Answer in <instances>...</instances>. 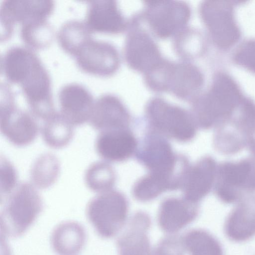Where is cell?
<instances>
[{
  "instance_id": "1",
  "label": "cell",
  "mask_w": 255,
  "mask_h": 255,
  "mask_svg": "<svg viewBox=\"0 0 255 255\" xmlns=\"http://www.w3.org/2000/svg\"><path fill=\"white\" fill-rule=\"evenodd\" d=\"M244 97L230 75L217 73L209 91L194 103L192 115L197 127L215 128L232 116Z\"/></svg>"
},
{
  "instance_id": "2",
  "label": "cell",
  "mask_w": 255,
  "mask_h": 255,
  "mask_svg": "<svg viewBox=\"0 0 255 255\" xmlns=\"http://www.w3.org/2000/svg\"><path fill=\"white\" fill-rule=\"evenodd\" d=\"M0 211L1 235L18 238L23 235L43 209L42 199L33 185L26 182L17 184L6 197Z\"/></svg>"
},
{
  "instance_id": "3",
  "label": "cell",
  "mask_w": 255,
  "mask_h": 255,
  "mask_svg": "<svg viewBox=\"0 0 255 255\" xmlns=\"http://www.w3.org/2000/svg\"><path fill=\"white\" fill-rule=\"evenodd\" d=\"M135 157L148 173L169 180L176 189L181 188L190 166L185 157L174 153L162 135L150 130L137 148Z\"/></svg>"
},
{
  "instance_id": "4",
  "label": "cell",
  "mask_w": 255,
  "mask_h": 255,
  "mask_svg": "<svg viewBox=\"0 0 255 255\" xmlns=\"http://www.w3.org/2000/svg\"><path fill=\"white\" fill-rule=\"evenodd\" d=\"M213 145L219 153L235 154L247 145L255 131V102L246 97L229 119L215 128Z\"/></svg>"
},
{
  "instance_id": "5",
  "label": "cell",
  "mask_w": 255,
  "mask_h": 255,
  "mask_svg": "<svg viewBox=\"0 0 255 255\" xmlns=\"http://www.w3.org/2000/svg\"><path fill=\"white\" fill-rule=\"evenodd\" d=\"M213 189L218 198L228 204L252 195L255 192V159L246 157L218 164Z\"/></svg>"
},
{
  "instance_id": "6",
  "label": "cell",
  "mask_w": 255,
  "mask_h": 255,
  "mask_svg": "<svg viewBox=\"0 0 255 255\" xmlns=\"http://www.w3.org/2000/svg\"><path fill=\"white\" fill-rule=\"evenodd\" d=\"M145 112L150 131L181 142L190 141L196 135L197 126L193 115L180 107L155 98L147 104Z\"/></svg>"
},
{
  "instance_id": "7",
  "label": "cell",
  "mask_w": 255,
  "mask_h": 255,
  "mask_svg": "<svg viewBox=\"0 0 255 255\" xmlns=\"http://www.w3.org/2000/svg\"><path fill=\"white\" fill-rule=\"evenodd\" d=\"M128 209V202L124 194L111 190L93 198L88 203L86 214L97 234L109 239L123 227Z\"/></svg>"
},
{
  "instance_id": "8",
  "label": "cell",
  "mask_w": 255,
  "mask_h": 255,
  "mask_svg": "<svg viewBox=\"0 0 255 255\" xmlns=\"http://www.w3.org/2000/svg\"><path fill=\"white\" fill-rule=\"evenodd\" d=\"M146 81L153 90L171 91L178 97L186 99L200 89L203 78L198 69L192 65L164 60L146 76Z\"/></svg>"
},
{
  "instance_id": "9",
  "label": "cell",
  "mask_w": 255,
  "mask_h": 255,
  "mask_svg": "<svg viewBox=\"0 0 255 255\" xmlns=\"http://www.w3.org/2000/svg\"><path fill=\"white\" fill-rule=\"evenodd\" d=\"M0 90L1 133L16 146L31 144L36 138L39 130L35 117L16 106L14 95L7 85L1 84Z\"/></svg>"
},
{
  "instance_id": "10",
  "label": "cell",
  "mask_w": 255,
  "mask_h": 255,
  "mask_svg": "<svg viewBox=\"0 0 255 255\" xmlns=\"http://www.w3.org/2000/svg\"><path fill=\"white\" fill-rule=\"evenodd\" d=\"M200 13L217 47L226 49L239 40L241 31L235 20L231 1H204L201 5Z\"/></svg>"
},
{
  "instance_id": "11",
  "label": "cell",
  "mask_w": 255,
  "mask_h": 255,
  "mask_svg": "<svg viewBox=\"0 0 255 255\" xmlns=\"http://www.w3.org/2000/svg\"><path fill=\"white\" fill-rule=\"evenodd\" d=\"M54 3L49 0H5L0 7L1 41L9 38L16 23L22 25L46 20L53 11Z\"/></svg>"
},
{
  "instance_id": "12",
  "label": "cell",
  "mask_w": 255,
  "mask_h": 255,
  "mask_svg": "<svg viewBox=\"0 0 255 255\" xmlns=\"http://www.w3.org/2000/svg\"><path fill=\"white\" fill-rule=\"evenodd\" d=\"M31 113L45 121L56 111L53 101L51 80L48 73L38 61L19 84Z\"/></svg>"
},
{
  "instance_id": "13",
  "label": "cell",
  "mask_w": 255,
  "mask_h": 255,
  "mask_svg": "<svg viewBox=\"0 0 255 255\" xmlns=\"http://www.w3.org/2000/svg\"><path fill=\"white\" fill-rule=\"evenodd\" d=\"M145 16L154 32L161 38L169 37L188 22L190 10L186 3L177 1H148Z\"/></svg>"
},
{
  "instance_id": "14",
  "label": "cell",
  "mask_w": 255,
  "mask_h": 255,
  "mask_svg": "<svg viewBox=\"0 0 255 255\" xmlns=\"http://www.w3.org/2000/svg\"><path fill=\"white\" fill-rule=\"evenodd\" d=\"M74 57L82 71L100 76L113 75L120 64L118 51L112 44L92 38L81 47Z\"/></svg>"
},
{
  "instance_id": "15",
  "label": "cell",
  "mask_w": 255,
  "mask_h": 255,
  "mask_svg": "<svg viewBox=\"0 0 255 255\" xmlns=\"http://www.w3.org/2000/svg\"><path fill=\"white\" fill-rule=\"evenodd\" d=\"M60 113L73 126L89 121L94 103L91 93L83 86L71 83L63 86L58 94Z\"/></svg>"
},
{
  "instance_id": "16",
  "label": "cell",
  "mask_w": 255,
  "mask_h": 255,
  "mask_svg": "<svg viewBox=\"0 0 255 255\" xmlns=\"http://www.w3.org/2000/svg\"><path fill=\"white\" fill-rule=\"evenodd\" d=\"M125 55L127 63L131 68L145 74L163 60L153 40L140 29L134 30L128 36Z\"/></svg>"
},
{
  "instance_id": "17",
  "label": "cell",
  "mask_w": 255,
  "mask_h": 255,
  "mask_svg": "<svg viewBox=\"0 0 255 255\" xmlns=\"http://www.w3.org/2000/svg\"><path fill=\"white\" fill-rule=\"evenodd\" d=\"M89 122L94 128L102 132L128 129L130 118L128 110L117 97L107 94L95 102Z\"/></svg>"
},
{
  "instance_id": "18",
  "label": "cell",
  "mask_w": 255,
  "mask_h": 255,
  "mask_svg": "<svg viewBox=\"0 0 255 255\" xmlns=\"http://www.w3.org/2000/svg\"><path fill=\"white\" fill-rule=\"evenodd\" d=\"M218 164L212 156L200 158L190 166L182 186L184 198L198 204L214 188Z\"/></svg>"
},
{
  "instance_id": "19",
  "label": "cell",
  "mask_w": 255,
  "mask_h": 255,
  "mask_svg": "<svg viewBox=\"0 0 255 255\" xmlns=\"http://www.w3.org/2000/svg\"><path fill=\"white\" fill-rule=\"evenodd\" d=\"M226 237L235 242H244L255 236V195L238 202L227 217L224 226Z\"/></svg>"
},
{
  "instance_id": "20",
  "label": "cell",
  "mask_w": 255,
  "mask_h": 255,
  "mask_svg": "<svg viewBox=\"0 0 255 255\" xmlns=\"http://www.w3.org/2000/svg\"><path fill=\"white\" fill-rule=\"evenodd\" d=\"M128 129L101 132L95 143L98 154L110 161H123L130 157L137 147V142Z\"/></svg>"
},
{
  "instance_id": "21",
  "label": "cell",
  "mask_w": 255,
  "mask_h": 255,
  "mask_svg": "<svg viewBox=\"0 0 255 255\" xmlns=\"http://www.w3.org/2000/svg\"><path fill=\"white\" fill-rule=\"evenodd\" d=\"M85 22L92 32L115 34L123 31L126 27L116 1L111 0L88 1Z\"/></svg>"
},
{
  "instance_id": "22",
  "label": "cell",
  "mask_w": 255,
  "mask_h": 255,
  "mask_svg": "<svg viewBox=\"0 0 255 255\" xmlns=\"http://www.w3.org/2000/svg\"><path fill=\"white\" fill-rule=\"evenodd\" d=\"M198 213V204L184 198H168L160 206L158 222L163 231L174 234L192 222Z\"/></svg>"
},
{
  "instance_id": "23",
  "label": "cell",
  "mask_w": 255,
  "mask_h": 255,
  "mask_svg": "<svg viewBox=\"0 0 255 255\" xmlns=\"http://www.w3.org/2000/svg\"><path fill=\"white\" fill-rule=\"evenodd\" d=\"M150 225L151 220L147 214H134L117 241L119 255H149L151 251L147 232Z\"/></svg>"
},
{
  "instance_id": "24",
  "label": "cell",
  "mask_w": 255,
  "mask_h": 255,
  "mask_svg": "<svg viewBox=\"0 0 255 255\" xmlns=\"http://www.w3.org/2000/svg\"><path fill=\"white\" fill-rule=\"evenodd\" d=\"M86 232L80 223L73 221L58 224L53 230L50 243L57 255H76L84 247Z\"/></svg>"
},
{
  "instance_id": "25",
  "label": "cell",
  "mask_w": 255,
  "mask_h": 255,
  "mask_svg": "<svg viewBox=\"0 0 255 255\" xmlns=\"http://www.w3.org/2000/svg\"><path fill=\"white\" fill-rule=\"evenodd\" d=\"M39 59L30 49L13 46L8 49L1 58V71L9 82L19 84Z\"/></svg>"
},
{
  "instance_id": "26",
  "label": "cell",
  "mask_w": 255,
  "mask_h": 255,
  "mask_svg": "<svg viewBox=\"0 0 255 255\" xmlns=\"http://www.w3.org/2000/svg\"><path fill=\"white\" fill-rule=\"evenodd\" d=\"M74 126L60 113L56 112L44 121L41 128V134L45 143L54 149L67 146L74 136Z\"/></svg>"
},
{
  "instance_id": "27",
  "label": "cell",
  "mask_w": 255,
  "mask_h": 255,
  "mask_svg": "<svg viewBox=\"0 0 255 255\" xmlns=\"http://www.w3.org/2000/svg\"><path fill=\"white\" fill-rule=\"evenodd\" d=\"M91 33L85 21L72 20L62 25L57 38L62 48L74 57L81 47L92 38Z\"/></svg>"
},
{
  "instance_id": "28",
  "label": "cell",
  "mask_w": 255,
  "mask_h": 255,
  "mask_svg": "<svg viewBox=\"0 0 255 255\" xmlns=\"http://www.w3.org/2000/svg\"><path fill=\"white\" fill-rule=\"evenodd\" d=\"M60 170V162L55 155L50 153L41 154L34 162L30 170L33 185L41 189L50 187L57 180Z\"/></svg>"
},
{
  "instance_id": "29",
  "label": "cell",
  "mask_w": 255,
  "mask_h": 255,
  "mask_svg": "<svg viewBox=\"0 0 255 255\" xmlns=\"http://www.w3.org/2000/svg\"><path fill=\"white\" fill-rule=\"evenodd\" d=\"M185 249L191 255H224L220 242L211 234L198 229L187 232L183 238Z\"/></svg>"
},
{
  "instance_id": "30",
  "label": "cell",
  "mask_w": 255,
  "mask_h": 255,
  "mask_svg": "<svg viewBox=\"0 0 255 255\" xmlns=\"http://www.w3.org/2000/svg\"><path fill=\"white\" fill-rule=\"evenodd\" d=\"M116 180L115 171L108 163L98 161L86 170L85 181L92 191L99 193L112 190Z\"/></svg>"
},
{
  "instance_id": "31",
  "label": "cell",
  "mask_w": 255,
  "mask_h": 255,
  "mask_svg": "<svg viewBox=\"0 0 255 255\" xmlns=\"http://www.w3.org/2000/svg\"><path fill=\"white\" fill-rule=\"evenodd\" d=\"M21 37L31 49H42L48 47L54 38V31L47 19L22 25Z\"/></svg>"
},
{
  "instance_id": "32",
  "label": "cell",
  "mask_w": 255,
  "mask_h": 255,
  "mask_svg": "<svg viewBox=\"0 0 255 255\" xmlns=\"http://www.w3.org/2000/svg\"><path fill=\"white\" fill-rule=\"evenodd\" d=\"M166 190H172L168 181L148 173L135 182L132 193L135 199L144 202L156 198Z\"/></svg>"
},
{
  "instance_id": "33",
  "label": "cell",
  "mask_w": 255,
  "mask_h": 255,
  "mask_svg": "<svg viewBox=\"0 0 255 255\" xmlns=\"http://www.w3.org/2000/svg\"><path fill=\"white\" fill-rule=\"evenodd\" d=\"M0 198L8 195L17 185L15 168L6 158H0Z\"/></svg>"
},
{
  "instance_id": "34",
  "label": "cell",
  "mask_w": 255,
  "mask_h": 255,
  "mask_svg": "<svg viewBox=\"0 0 255 255\" xmlns=\"http://www.w3.org/2000/svg\"><path fill=\"white\" fill-rule=\"evenodd\" d=\"M233 60L239 65L255 73V39L243 42L235 52Z\"/></svg>"
},
{
  "instance_id": "35",
  "label": "cell",
  "mask_w": 255,
  "mask_h": 255,
  "mask_svg": "<svg viewBox=\"0 0 255 255\" xmlns=\"http://www.w3.org/2000/svg\"><path fill=\"white\" fill-rule=\"evenodd\" d=\"M185 250L183 238L173 235L162 239L149 255H183Z\"/></svg>"
},
{
  "instance_id": "36",
  "label": "cell",
  "mask_w": 255,
  "mask_h": 255,
  "mask_svg": "<svg viewBox=\"0 0 255 255\" xmlns=\"http://www.w3.org/2000/svg\"><path fill=\"white\" fill-rule=\"evenodd\" d=\"M247 148L251 154V157L255 159V131L249 138Z\"/></svg>"
}]
</instances>
